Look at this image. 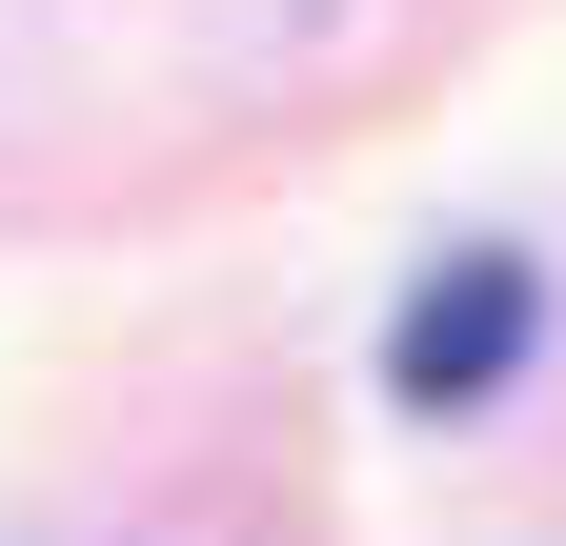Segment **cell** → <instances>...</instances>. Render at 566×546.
<instances>
[{"label": "cell", "mask_w": 566, "mask_h": 546, "mask_svg": "<svg viewBox=\"0 0 566 546\" xmlns=\"http://www.w3.org/2000/svg\"><path fill=\"white\" fill-rule=\"evenodd\" d=\"M526 324H546V284H526L506 243H465V263H424V304L385 324V385L405 405H485V385L526 365Z\"/></svg>", "instance_id": "6da1fadb"}]
</instances>
